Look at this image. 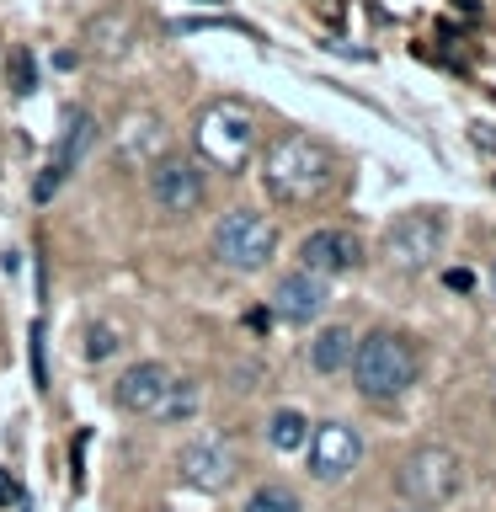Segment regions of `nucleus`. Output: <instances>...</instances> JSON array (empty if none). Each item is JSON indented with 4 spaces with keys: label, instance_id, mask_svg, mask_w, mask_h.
<instances>
[{
    "label": "nucleus",
    "instance_id": "f257e3e1",
    "mask_svg": "<svg viewBox=\"0 0 496 512\" xmlns=\"http://www.w3.org/2000/svg\"><path fill=\"white\" fill-rule=\"evenodd\" d=\"M336 182V160L310 134H278L262 155V187L278 203H315Z\"/></svg>",
    "mask_w": 496,
    "mask_h": 512
},
{
    "label": "nucleus",
    "instance_id": "f03ea898",
    "mask_svg": "<svg viewBox=\"0 0 496 512\" xmlns=\"http://www.w3.org/2000/svg\"><path fill=\"white\" fill-rule=\"evenodd\" d=\"M352 384H358L363 400H374V406H384V400H400L416 384V347L406 342V336L395 331H368L358 347H352Z\"/></svg>",
    "mask_w": 496,
    "mask_h": 512
},
{
    "label": "nucleus",
    "instance_id": "7ed1b4c3",
    "mask_svg": "<svg viewBox=\"0 0 496 512\" xmlns=\"http://www.w3.org/2000/svg\"><path fill=\"white\" fill-rule=\"evenodd\" d=\"M118 406L128 416H150V422H192L198 416V384L176 379L166 363H134L118 379Z\"/></svg>",
    "mask_w": 496,
    "mask_h": 512
},
{
    "label": "nucleus",
    "instance_id": "20e7f679",
    "mask_svg": "<svg viewBox=\"0 0 496 512\" xmlns=\"http://www.w3.org/2000/svg\"><path fill=\"white\" fill-rule=\"evenodd\" d=\"M251 150H256V112L240 96L208 102L198 118V155L219 171H246Z\"/></svg>",
    "mask_w": 496,
    "mask_h": 512
},
{
    "label": "nucleus",
    "instance_id": "39448f33",
    "mask_svg": "<svg viewBox=\"0 0 496 512\" xmlns=\"http://www.w3.org/2000/svg\"><path fill=\"white\" fill-rule=\"evenodd\" d=\"M214 256L230 272H262L278 256V224L256 208H230L214 224Z\"/></svg>",
    "mask_w": 496,
    "mask_h": 512
},
{
    "label": "nucleus",
    "instance_id": "423d86ee",
    "mask_svg": "<svg viewBox=\"0 0 496 512\" xmlns=\"http://www.w3.org/2000/svg\"><path fill=\"white\" fill-rule=\"evenodd\" d=\"M443 240H448L443 214L416 208V214L395 219L390 230H384V262H390L395 272H427L443 256Z\"/></svg>",
    "mask_w": 496,
    "mask_h": 512
},
{
    "label": "nucleus",
    "instance_id": "0eeeda50",
    "mask_svg": "<svg viewBox=\"0 0 496 512\" xmlns=\"http://www.w3.org/2000/svg\"><path fill=\"white\" fill-rule=\"evenodd\" d=\"M459 454L454 448H443V443H427V448H416V454L400 464V496L416 507H438L448 502V496L459 491Z\"/></svg>",
    "mask_w": 496,
    "mask_h": 512
},
{
    "label": "nucleus",
    "instance_id": "6e6552de",
    "mask_svg": "<svg viewBox=\"0 0 496 512\" xmlns=\"http://www.w3.org/2000/svg\"><path fill=\"white\" fill-rule=\"evenodd\" d=\"M150 198L160 203V214H176V219L198 214V203H203V171L192 166V160H182V155H160L155 166H150Z\"/></svg>",
    "mask_w": 496,
    "mask_h": 512
},
{
    "label": "nucleus",
    "instance_id": "1a4fd4ad",
    "mask_svg": "<svg viewBox=\"0 0 496 512\" xmlns=\"http://www.w3.org/2000/svg\"><path fill=\"white\" fill-rule=\"evenodd\" d=\"M304 454H310V475L331 486V480L352 475V464L363 459V438H358V427H347V422H320L310 438H304Z\"/></svg>",
    "mask_w": 496,
    "mask_h": 512
},
{
    "label": "nucleus",
    "instance_id": "9d476101",
    "mask_svg": "<svg viewBox=\"0 0 496 512\" xmlns=\"http://www.w3.org/2000/svg\"><path fill=\"white\" fill-rule=\"evenodd\" d=\"M166 123L155 112H128V118L112 128V155H118L123 171H150L160 155H166Z\"/></svg>",
    "mask_w": 496,
    "mask_h": 512
},
{
    "label": "nucleus",
    "instance_id": "9b49d317",
    "mask_svg": "<svg viewBox=\"0 0 496 512\" xmlns=\"http://www.w3.org/2000/svg\"><path fill=\"white\" fill-rule=\"evenodd\" d=\"M358 256H363V246H358V235L352 230H310L299 240V267L304 272H315V278H336V272H352L358 267Z\"/></svg>",
    "mask_w": 496,
    "mask_h": 512
},
{
    "label": "nucleus",
    "instance_id": "f8f14e48",
    "mask_svg": "<svg viewBox=\"0 0 496 512\" xmlns=\"http://www.w3.org/2000/svg\"><path fill=\"white\" fill-rule=\"evenodd\" d=\"M326 278H315V272H283L278 288H272V315L288 320V326H310V320H320V310H326Z\"/></svg>",
    "mask_w": 496,
    "mask_h": 512
},
{
    "label": "nucleus",
    "instance_id": "ddd939ff",
    "mask_svg": "<svg viewBox=\"0 0 496 512\" xmlns=\"http://www.w3.org/2000/svg\"><path fill=\"white\" fill-rule=\"evenodd\" d=\"M182 480H192L198 491H224L235 480V454L224 448L219 438H208V443H187L182 448Z\"/></svg>",
    "mask_w": 496,
    "mask_h": 512
},
{
    "label": "nucleus",
    "instance_id": "4468645a",
    "mask_svg": "<svg viewBox=\"0 0 496 512\" xmlns=\"http://www.w3.org/2000/svg\"><path fill=\"white\" fill-rule=\"evenodd\" d=\"M91 144H96V118H91L86 107H70V118H64V128H59L54 155H48V171H59L64 182H70V171L86 166Z\"/></svg>",
    "mask_w": 496,
    "mask_h": 512
},
{
    "label": "nucleus",
    "instance_id": "2eb2a0df",
    "mask_svg": "<svg viewBox=\"0 0 496 512\" xmlns=\"http://www.w3.org/2000/svg\"><path fill=\"white\" fill-rule=\"evenodd\" d=\"M352 347H358V336H352L347 326H326L310 342V368H315V374H342L347 358H352Z\"/></svg>",
    "mask_w": 496,
    "mask_h": 512
},
{
    "label": "nucleus",
    "instance_id": "dca6fc26",
    "mask_svg": "<svg viewBox=\"0 0 496 512\" xmlns=\"http://www.w3.org/2000/svg\"><path fill=\"white\" fill-rule=\"evenodd\" d=\"M86 38H91L96 54H123V48L134 43V16H128V11H102L86 27Z\"/></svg>",
    "mask_w": 496,
    "mask_h": 512
},
{
    "label": "nucleus",
    "instance_id": "f3484780",
    "mask_svg": "<svg viewBox=\"0 0 496 512\" xmlns=\"http://www.w3.org/2000/svg\"><path fill=\"white\" fill-rule=\"evenodd\" d=\"M267 438H272V448H283V454H288V448H304V438H310V422H304L299 411H278V416L267 422Z\"/></svg>",
    "mask_w": 496,
    "mask_h": 512
},
{
    "label": "nucleus",
    "instance_id": "a211bd4d",
    "mask_svg": "<svg viewBox=\"0 0 496 512\" xmlns=\"http://www.w3.org/2000/svg\"><path fill=\"white\" fill-rule=\"evenodd\" d=\"M246 512H304V507H299V496L288 491V486H256Z\"/></svg>",
    "mask_w": 496,
    "mask_h": 512
},
{
    "label": "nucleus",
    "instance_id": "6ab92c4d",
    "mask_svg": "<svg viewBox=\"0 0 496 512\" xmlns=\"http://www.w3.org/2000/svg\"><path fill=\"white\" fill-rule=\"evenodd\" d=\"M11 91H16V96H32V91H38V70H32V54H27V48H16V54H11Z\"/></svg>",
    "mask_w": 496,
    "mask_h": 512
},
{
    "label": "nucleus",
    "instance_id": "aec40b11",
    "mask_svg": "<svg viewBox=\"0 0 496 512\" xmlns=\"http://www.w3.org/2000/svg\"><path fill=\"white\" fill-rule=\"evenodd\" d=\"M112 352H118V331H112V326H91L86 331V358L102 363V358H112Z\"/></svg>",
    "mask_w": 496,
    "mask_h": 512
},
{
    "label": "nucleus",
    "instance_id": "412c9836",
    "mask_svg": "<svg viewBox=\"0 0 496 512\" xmlns=\"http://www.w3.org/2000/svg\"><path fill=\"white\" fill-rule=\"evenodd\" d=\"M32 379H38V390H48V363H43V326H32Z\"/></svg>",
    "mask_w": 496,
    "mask_h": 512
},
{
    "label": "nucleus",
    "instance_id": "4be33fe9",
    "mask_svg": "<svg viewBox=\"0 0 496 512\" xmlns=\"http://www.w3.org/2000/svg\"><path fill=\"white\" fill-rule=\"evenodd\" d=\"M443 283L454 288V294H470V288H475V272H464V267H448V272H443Z\"/></svg>",
    "mask_w": 496,
    "mask_h": 512
},
{
    "label": "nucleus",
    "instance_id": "5701e85b",
    "mask_svg": "<svg viewBox=\"0 0 496 512\" xmlns=\"http://www.w3.org/2000/svg\"><path fill=\"white\" fill-rule=\"evenodd\" d=\"M6 502H22V486H16V480L0 470V507H6Z\"/></svg>",
    "mask_w": 496,
    "mask_h": 512
},
{
    "label": "nucleus",
    "instance_id": "b1692460",
    "mask_svg": "<svg viewBox=\"0 0 496 512\" xmlns=\"http://www.w3.org/2000/svg\"><path fill=\"white\" fill-rule=\"evenodd\" d=\"M246 320H251V326H256V331H267V326H272V310H251Z\"/></svg>",
    "mask_w": 496,
    "mask_h": 512
},
{
    "label": "nucleus",
    "instance_id": "393cba45",
    "mask_svg": "<svg viewBox=\"0 0 496 512\" xmlns=\"http://www.w3.org/2000/svg\"><path fill=\"white\" fill-rule=\"evenodd\" d=\"M454 6H459V11H475V0H454Z\"/></svg>",
    "mask_w": 496,
    "mask_h": 512
},
{
    "label": "nucleus",
    "instance_id": "a878e982",
    "mask_svg": "<svg viewBox=\"0 0 496 512\" xmlns=\"http://www.w3.org/2000/svg\"><path fill=\"white\" fill-rule=\"evenodd\" d=\"M203 6H214V0H203Z\"/></svg>",
    "mask_w": 496,
    "mask_h": 512
},
{
    "label": "nucleus",
    "instance_id": "bb28decb",
    "mask_svg": "<svg viewBox=\"0 0 496 512\" xmlns=\"http://www.w3.org/2000/svg\"><path fill=\"white\" fill-rule=\"evenodd\" d=\"M491 283H496V272H491Z\"/></svg>",
    "mask_w": 496,
    "mask_h": 512
}]
</instances>
